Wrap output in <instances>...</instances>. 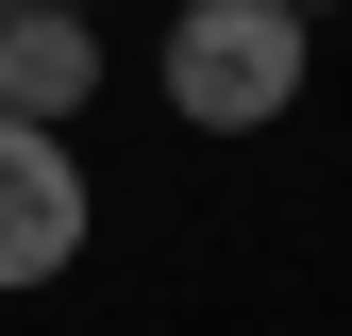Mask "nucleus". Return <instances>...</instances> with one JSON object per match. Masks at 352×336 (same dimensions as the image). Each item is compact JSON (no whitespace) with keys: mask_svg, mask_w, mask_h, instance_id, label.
<instances>
[{"mask_svg":"<svg viewBox=\"0 0 352 336\" xmlns=\"http://www.w3.org/2000/svg\"><path fill=\"white\" fill-rule=\"evenodd\" d=\"M168 118L185 135H269V118H302V17L285 0H168Z\"/></svg>","mask_w":352,"mask_h":336,"instance_id":"obj_1","label":"nucleus"},{"mask_svg":"<svg viewBox=\"0 0 352 336\" xmlns=\"http://www.w3.org/2000/svg\"><path fill=\"white\" fill-rule=\"evenodd\" d=\"M84 151L67 135H34V118H0V286H51L67 252H84Z\"/></svg>","mask_w":352,"mask_h":336,"instance_id":"obj_2","label":"nucleus"},{"mask_svg":"<svg viewBox=\"0 0 352 336\" xmlns=\"http://www.w3.org/2000/svg\"><path fill=\"white\" fill-rule=\"evenodd\" d=\"M84 101H101V34H84L67 0H0V118L51 135V118H84Z\"/></svg>","mask_w":352,"mask_h":336,"instance_id":"obj_3","label":"nucleus"},{"mask_svg":"<svg viewBox=\"0 0 352 336\" xmlns=\"http://www.w3.org/2000/svg\"><path fill=\"white\" fill-rule=\"evenodd\" d=\"M285 17H336V0H285Z\"/></svg>","mask_w":352,"mask_h":336,"instance_id":"obj_4","label":"nucleus"}]
</instances>
